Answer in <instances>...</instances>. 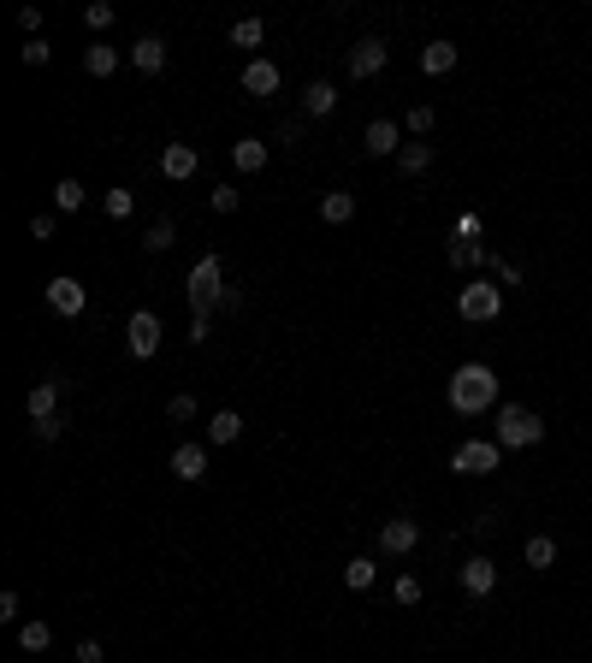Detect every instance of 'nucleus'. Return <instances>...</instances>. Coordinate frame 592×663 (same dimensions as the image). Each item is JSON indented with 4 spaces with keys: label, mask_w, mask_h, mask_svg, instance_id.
I'll return each instance as SVG.
<instances>
[{
    "label": "nucleus",
    "mask_w": 592,
    "mask_h": 663,
    "mask_svg": "<svg viewBox=\"0 0 592 663\" xmlns=\"http://www.w3.org/2000/svg\"><path fill=\"white\" fill-rule=\"evenodd\" d=\"M444 397H451L456 415H486L498 403V373L486 362H462L451 373V391H444Z\"/></svg>",
    "instance_id": "nucleus-1"
},
{
    "label": "nucleus",
    "mask_w": 592,
    "mask_h": 663,
    "mask_svg": "<svg viewBox=\"0 0 592 663\" xmlns=\"http://www.w3.org/2000/svg\"><path fill=\"white\" fill-rule=\"evenodd\" d=\"M238 291H226V261L220 255H202L190 267V309L196 314H213V309H231Z\"/></svg>",
    "instance_id": "nucleus-2"
},
{
    "label": "nucleus",
    "mask_w": 592,
    "mask_h": 663,
    "mask_svg": "<svg viewBox=\"0 0 592 663\" xmlns=\"http://www.w3.org/2000/svg\"><path fill=\"white\" fill-rule=\"evenodd\" d=\"M539 438H545V421H539L534 409H522V403L498 409V444H504V451H527Z\"/></svg>",
    "instance_id": "nucleus-3"
},
{
    "label": "nucleus",
    "mask_w": 592,
    "mask_h": 663,
    "mask_svg": "<svg viewBox=\"0 0 592 663\" xmlns=\"http://www.w3.org/2000/svg\"><path fill=\"white\" fill-rule=\"evenodd\" d=\"M498 462H504L498 438H462L451 451V474H498Z\"/></svg>",
    "instance_id": "nucleus-4"
},
{
    "label": "nucleus",
    "mask_w": 592,
    "mask_h": 663,
    "mask_svg": "<svg viewBox=\"0 0 592 663\" xmlns=\"http://www.w3.org/2000/svg\"><path fill=\"white\" fill-rule=\"evenodd\" d=\"M498 309H504V284H462V297H456V314L462 320H474V326H486V320H498Z\"/></svg>",
    "instance_id": "nucleus-5"
},
{
    "label": "nucleus",
    "mask_w": 592,
    "mask_h": 663,
    "mask_svg": "<svg viewBox=\"0 0 592 663\" xmlns=\"http://www.w3.org/2000/svg\"><path fill=\"white\" fill-rule=\"evenodd\" d=\"M125 350L137 355V362H148V355L160 350V314H148V309L130 314V326H125Z\"/></svg>",
    "instance_id": "nucleus-6"
},
{
    "label": "nucleus",
    "mask_w": 592,
    "mask_h": 663,
    "mask_svg": "<svg viewBox=\"0 0 592 663\" xmlns=\"http://www.w3.org/2000/svg\"><path fill=\"white\" fill-rule=\"evenodd\" d=\"M84 302H89L84 279H71V273H59V279H48V309H54V314H66V320H77V314H84Z\"/></svg>",
    "instance_id": "nucleus-7"
},
{
    "label": "nucleus",
    "mask_w": 592,
    "mask_h": 663,
    "mask_svg": "<svg viewBox=\"0 0 592 663\" xmlns=\"http://www.w3.org/2000/svg\"><path fill=\"white\" fill-rule=\"evenodd\" d=\"M415 545H421V522H415V515H391V522L380 527V551H385V557H409Z\"/></svg>",
    "instance_id": "nucleus-8"
},
{
    "label": "nucleus",
    "mask_w": 592,
    "mask_h": 663,
    "mask_svg": "<svg viewBox=\"0 0 592 663\" xmlns=\"http://www.w3.org/2000/svg\"><path fill=\"white\" fill-rule=\"evenodd\" d=\"M279 66H273V59H249V66H243V95H255V101H273L279 95Z\"/></svg>",
    "instance_id": "nucleus-9"
},
{
    "label": "nucleus",
    "mask_w": 592,
    "mask_h": 663,
    "mask_svg": "<svg viewBox=\"0 0 592 663\" xmlns=\"http://www.w3.org/2000/svg\"><path fill=\"white\" fill-rule=\"evenodd\" d=\"M196 166H202V155H196V148H190V142H166V148H160V172H166L172 184L196 178Z\"/></svg>",
    "instance_id": "nucleus-10"
},
{
    "label": "nucleus",
    "mask_w": 592,
    "mask_h": 663,
    "mask_svg": "<svg viewBox=\"0 0 592 663\" xmlns=\"http://www.w3.org/2000/svg\"><path fill=\"white\" fill-rule=\"evenodd\" d=\"M373 71H385V42H380V36H362V42L350 48V77H362V84H367Z\"/></svg>",
    "instance_id": "nucleus-11"
},
{
    "label": "nucleus",
    "mask_w": 592,
    "mask_h": 663,
    "mask_svg": "<svg viewBox=\"0 0 592 663\" xmlns=\"http://www.w3.org/2000/svg\"><path fill=\"white\" fill-rule=\"evenodd\" d=\"M492 587H498V563H492V557H468V563H462V593L486 598Z\"/></svg>",
    "instance_id": "nucleus-12"
},
{
    "label": "nucleus",
    "mask_w": 592,
    "mask_h": 663,
    "mask_svg": "<svg viewBox=\"0 0 592 663\" xmlns=\"http://www.w3.org/2000/svg\"><path fill=\"white\" fill-rule=\"evenodd\" d=\"M172 474H178V480H208V444H178V451H172Z\"/></svg>",
    "instance_id": "nucleus-13"
},
{
    "label": "nucleus",
    "mask_w": 592,
    "mask_h": 663,
    "mask_svg": "<svg viewBox=\"0 0 592 663\" xmlns=\"http://www.w3.org/2000/svg\"><path fill=\"white\" fill-rule=\"evenodd\" d=\"M130 66H137L142 77L166 71V42H160V36H137V42H130Z\"/></svg>",
    "instance_id": "nucleus-14"
},
{
    "label": "nucleus",
    "mask_w": 592,
    "mask_h": 663,
    "mask_svg": "<svg viewBox=\"0 0 592 663\" xmlns=\"http://www.w3.org/2000/svg\"><path fill=\"white\" fill-rule=\"evenodd\" d=\"M24 409H30V426H36V421H54V415H59V380H54V373H48V380H36V391H30Z\"/></svg>",
    "instance_id": "nucleus-15"
},
{
    "label": "nucleus",
    "mask_w": 592,
    "mask_h": 663,
    "mask_svg": "<svg viewBox=\"0 0 592 663\" xmlns=\"http://www.w3.org/2000/svg\"><path fill=\"white\" fill-rule=\"evenodd\" d=\"M367 155H403V125L397 119H373L367 125Z\"/></svg>",
    "instance_id": "nucleus-16"
},
{
    "label": "nucleus",
    "mask_w": 592,
    "mask_h": 663,
    "mask_svg": "<svg viewBox=\"0 0 592 663\" xmlns=\"http://www.w3.org/2000/svg\"><path fill=\"white\" fill-rule=\"evenodd\" d=\"M320 220H326V226H350V220H355V196H350V190H326V196H320Z\"/></svg>",
    "instance_id": "nucleus-17"
},
{
    "label": "nucleus",
    "mask_w": 592,
    "mask_h": 663,
    "mask_svg": "<svg viewBox=\"0 0 592 663\" xmlns=\"http://www.w3.org/2000/svg\"><path fill=\"white\" fill-rule=\"evenodd\" d=\"M451 66H456V42H444V36H438V42L421 48V71H426V77H444Z\"/></svg>",
    "instance_id": "nucleus-18"
},
{
    "label": "nucleus",
    "mask_w": 592,
    "mask_h": 663,
    "mask_svg": "<svg viewBox=\"0 0 592 663\" xmlns=\"http://www.w3.org/2000/svg\"><path fill=\"white\" fill-rule=\"evenodd\" d=\"M231 166H238V172H261V166H267V142H261V137L231 142Z\"/></svg>",
    "instance_id": "nucleus-19"
},
{
    "label": "nucleus",
    "mask_w": 592,
    "mask_h": 663,
    "mask_svg": "<svg viewBox=\"0 0 592 663\" xmlns=\"http://www.w3.org/2000/svg\"><path fill=\"white\" fill-rule=\"evenodd\" d=\"M332 107H338V89H332V84H320V77H314V84L302 89V113H309V119H326V113H332Z\"/></svg>",
    "instance_id": "nucleus-20"
},
{
    "label": "nucleus",
    "mask_w": 592,
    "mask_h": 663,
    "mask_svg": "<svg viewBox=\"0 0 592 663\" xmlns=\"http://www.w3.org/2000/svg\"><path fill=\"white\" fill-rule=\"evenodd\" d=\"M238 438H243V415L238 409H220L208 421V444H238Z\"/></svg>",
    "instance_id": "nucleus-21"
},
{
    "label": "nucleus",
    "mask_w": 592,
    "mask_h": 663,
    "mask_svg": "<svg viewBox=\"0 0 592 663\" xmlns=\"http://www.w3.org/2000/svg\"><path fill=\"white\" fill-rule=\"evenodd\" d=\"M18 646H24L30 658H36V651H48V646H54V628H48L42 616H36V622H18Z\"/></svg>",
    "instance_id": "nucleus-22"
},
{
    "label": "nucleus",
    "mask_w": 592,
    "mask_h": 663,
    "mask_svg": "<svg viewBox=\"0 0 592 663\" xmlns=\"http://www.w3.org/2000/svg\"><path fill=\"white\" fill-rule=\"evenodd\" d=\"M84 71H89V77H113V71H119V48L95 42V48L84 54Z\"/></svg>",
    "instance_id": "nucleus-23"
},
{
    "label": "nucleus",
    "mask_w": 592,
    "mask_h": 663,
    "mask_svg": "<svg viewBox=\"0 0 592 663\" xmlns=\"http://www.w3.org/2000/svg\"><path fill=\"white\" fill-rule=\"evenodd\" d=\"M172 243H178V226H172V220H155V226L142 231V249H148V255H166Z\"/></svg>",
    "instance_id": "nucleus-24"
},
{
    "label": "nucleus",
    "mask_w": 592,
    "mask_h": 663,
    "mask_svg": "<svg viewBox=\"0 0 592 663\" xmlns=\"http://www.w3.org/2000/svg\"><path fill=\"white\" fill-rule=\"evenodd\" d=\"M267 42V24H261V18H238V24H231V48H261Z\"/></svg>",
    "instance_id": "nucleus-25"
},
{
    "label": "nucleus",
    "mask_w": 592,
    "mask_h": 663,
    "mask_svg": "<svg viewBox=\"0 0 592 663\" xmlns=\"http://www.w3.org/2000/svg\"><path fill=\"white\" fill-rule=\"evenodd\" d=\"M397 166L409 172V178H415V172H426V166H433V142H403V155H397Z\"/></svg>",
    "instance_id": "nucleus-26"
},
{
    "label": "nucleus",
    "mask_w": 592,
    "mask_h": 663,
    "mask_svg": "<svg viewBox=\"0 0 592 663\" xmlns=\"http://www.w3.org/2000/svg\"><path fill=\"white\" fill-rule=\"evenodd\" d=\"M373 575H380V569L367 563V557H350V563H344V587H350V593H367V587H373Z\"/></svg>",
    "instance_id": "nucleus-27"
},
{
    "label": "nucleus",
    "mask_w": 592,
    "mask_h": 663,
    "mask_svg": "<svg viewBox=\"0 0 592 663\" xmlns=\"http://www.w3.org/2000/svg\"><path fill=\"white\" fill-rule=\"evenodd\" d=\"M77 208H84V184H77V178H59L54 184V213H77Z\"/></svg>",
    "instance_id": "nucleus-28"
},
{
    "label": "nucleus",
    "mask_w": 592,
    "mask_h": 663,
    "mask_svg": "<svg viewBox=\"0 0 592 663\" xmlns=\"http://www.w3.org/2000/svg\"><path fill=\"white\" fill-rule=\"evenodd\" d=\"M451 267H486V249L474 237H451Z\"/></svg>",
    "instance_id": "nucleus-29"
},
{
    "label": "nucleus",
    "mask_w": 592,
    "mask_h": 663,
    "mask_svg": "<svg viewBox=\"0 0 592 663\" xmlns=\"http://www.w3.org/2000/svg\"><path fill=\"white\" fill-rule=\"evenodd\" d=\"M433 125H438V113H433V107H409V119H403V130H409V142L433 137Z\"/></svg>",
    "instance_id": "nucleus-30"
},
{
    "label": "nucleus",
    "mask_w": 592,
    "mask_h": 663,
    "mask_svg": "<svg viewBox=\"0 0 592 663\" xmlns=\"http://www.w3.org/2000/svg\"><path fill=\"white\" fill-rule=\"evenodd\" d=\"M551 563H557V539H545V533L527 539V569H551Z\"/></svg>",
    "instance_id": "nucleus-31"
},
{
    "label": "nucleus",
    "mask_w": 592,
    "mask_h": 663,
    "mask_svg": "<svg viewBox=\"0 0 592 663\" xmlns=\"http://www.w3.org/2000/svg\"><path fill=\"white\" fill-rule=\"evenodd\" d=\"M101 208H107V220H130L137 196H130V190H107V196H101Z\"/></svg>",
    "instance_id": "nucleus-32"
},
{
    "label": "nucleus",
    "mask_w": 592,
    "mask_h": 663,
    "mask_svg": "<svg viewBox=\"0 0 592 663\" xmlns=\"http://www.w3.org/2000/svg\"><path fill=\"white\" fill-rule=\"evenodd\" d=\"M18 59H24V66H30V71H36V66H48V59H54V48H48V42H42V36H30V42H24V48H18Z\"/></svg>",
    "instance_id": "nucleus-33"
},
{
    "label": "nucleus",
    "mask_w": 592,
    "mask_h": 663,
    "mask_svg": "<svg viewBox=\"0 0 592 663\" xmlns=\"http://www.w3.org/2000/svg\"><path fill=\"white\" fill-rule=\"evenodd\" d=\"M84 24L89 30H107V24H113V6H107V0H89V6H84Z\"/></svg>",
    "instance_id": "nucleus-34"
},
{
    "label": "nucleus",
    "mask_w": 592,
    "mask_h": 663,
    "mask_svg": "<svg viewBox=\"0 0 592 663\" xmlns=\"http://www.w3.org/2000/svg\"><path fill=\"white\" fill-rule=\"evenodd\" d=\"M166 415H172V421H196V397H190V391H178V397L166 403Z\"/></svg>",
    "instance_id": "nucleus-35"
},
{
    "label": "nucleus",
    "mask_w": 592,
    "mask_h": 663,
    "mask_svg": "<svg viewBox=\"0 0 592 663\" xmlns=\"http://www.w3.org/2000/svg\"><path fill=\"white\" fill-rule=\"evenodd\" d=\"M208 208H213V213H238V190H231V184H220V190L208 196Z\"/></svg>",
    "instance_id": "nucleus-36"
},
{
    "label": "nucleus",
    "mask_w": 592,
    "mask_h": 663,
    "mask_svg": "<svg viewBox=\"0 0 592 663\" xmlns=\"http://www.w3.org/2000/svg\"><path fill=\"white\" fill-rule=\"evenodd\" d=\"M30 433H36V444H54V438L66 433V415H54V421H36Z\"/></svg>",
    "instance_id": "nucleus-37"
},
{
    "label": "nucleus",
    "mask_w": 592,
    "mask_h": 663,
    "mask_svg": "<svg viewBox=\"0 0 592 663\" xmlns=\"http://www.w3.org/2000/svg\"><path fill=\"white\" fill-rule=\"evenodd\" d=\"M391 593H397V605H415V598H421V580H415V575H397Z\"/></svg>",
    "instance_id": "nucleus-38"
},
{
    "label": "nucleus",
    "mask_w": 592,
    "mask_h": 663,
    "mask_svg": "<svg viewBox=\"0 0 592 663\" xmlns=\"http://www.w3.org/2000/svg\"><path fill=\"white\" fill-rule=\"evenodd\" d=\"M54 226H59L54 213H36V220H30V237H36V243H48V237H54Z\"/></svg>",
    "instance_id": "nucleus-39"
},
{
    "label": "nucleus",
    "mask_w": 592,
    "mask_h": 663,
    "mask_svg": "<svg viewBox=\"0 0 592 663\" xmlns=\"http://www.w3.org/2000/svg\"><path fill=\"white\" fill-rule=\"evenodd\" d=\"M213 338V314H196V320H190V344H208Z\"/></svg>",
    "instance_id": "nucleus-40"
},
{
    "label": "nucleus",
    "mask_w": 592,
    "mask_h": 663,
    "mask_svg": "<svg viewBox=\"0 0 592 663\" xmlns=\"http://www.w3.org/2000/svg\"><path fill=\"white\" fill-rule=\"evenodd\" d=\"M451 237H474L480 243V213H462V220H456V231Z\"/></svg>",
    "instance_id": "nucleus-41"
},
{
    "label": "nucleus",
    "mask_w": 592,
    "mask_h": 663,
    "mask_svg": "<svg viewBox=\"0 0 592 663\" xmlns=\"http://www.w3.org/2000/svg\"><path fill=\"white\" fill-rule=\"evenodd\" d=\"M77 663H107V651H101V640H84V646H77Z\"/></svg>",
    "instance_id": "nucleus-42"
},
{
    "label": "nucleus",
    "mask_w": 592,
    "mask_h": 663,
    "mask_svg": "<svg viewBox=\"0 0 592 663\" xmlns=\"http://www.w3.org/2000/svg\"><path fill=\"white\" fill-rule=\"evenodd\" d=\"M18 24H24L30 36H42V6H24V13H18Z\"/></svg>",
    "instance_id": "nucleus-43"
},
{
    "label": "nucleus",
    "mask_w": 592,
    "mask_h": 663,
    "mask_svg": "<svg viewBox=\"0 0 592 663\" xmlns=\"http://www.w3.org/2000/svg\"><path fill=\"white\" fill-rule=\"evenodd\" d=\"M18 610H24V605H18V593H0V622H18Z\"/></svg>",
    "instance_id": "nucleus-44"
}]
</instances>
